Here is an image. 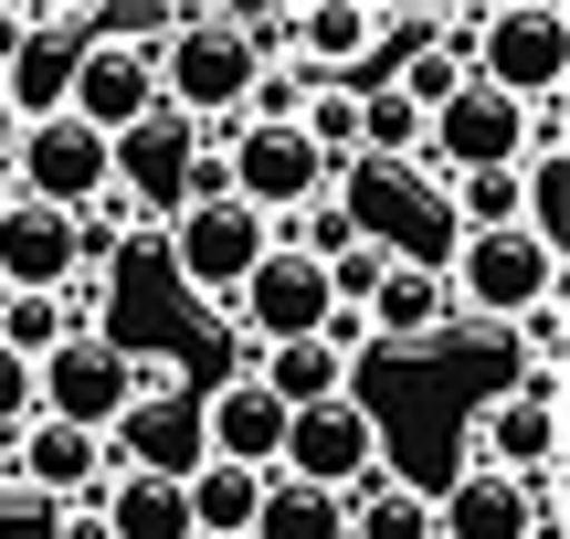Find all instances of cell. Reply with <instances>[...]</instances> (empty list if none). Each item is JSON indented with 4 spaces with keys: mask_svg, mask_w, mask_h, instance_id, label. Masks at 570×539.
I'll use <instances>...</instances> for the list:
<instances>
[{
    "mask_svg": "<svg viewBox=\"0 0 570 539\" xmlns=\"http://www.w3.org/2000/svg\"><path fill=\"white\" fill-rule=\"evenodd\" d=\"M0 539H63V508L32 498L21 477H0Z\"/></svg>",
    "mask_w": 570,
    "mask_h": 539,
    "instance_id": "cell-29",
    "label": "cell"
},
{
    "mask_svg": "<svg viewBox=\"0 0 570 539\" xmlns=\"http://www.w3.org/2000/svg\"><path fill=\"white\" fill-rule=\"evenodd\" d=\"M275 254V223H254L233 190H212V202L169 212V275H180L190 296H212V307H233L244 296V275Z\"/></svg>",
    "mask_w": 570,
    "mask_h": 539,
    "instance_id": "cell-8",
    "label": "cell"
},
{
    "mask_svg": "<svg viewBox=\"0 0 570 539\" xmlns=\"http://www.w3.org/2000/svg\"><path fill=\"white\" fill-rule=\"evenodd\" d=\"M148 63H159V106H169V117H190L212 148H223V127H244V96H254V75H265L223 11H180Z\"/></svg>",
    "mask_w": 570,
    "mask_h": 539,
    "instance_id": "cell-1",
    "label": "cell"
},
{
    "mask_svg": "<svg viewBox=\"0 0 570 539\" xmlns=\"http://www.w3.org/2000/svg\"><path fill=\"white\" fill-rule=\"evenodd\" d=\"M138 392H148V360H127L106 329H85V339H63L53 360H32V423H75V434H96V444Z\"/></svg>",
    "mask_w": 570,
    "mask_h": 539,
    "instance_id": "cell-4",
    "label": "cell"
},
{
    "mask_svg": "<svg viewBox=\"0 0 570 539\" xmlns=\"http://www.w3.org/2000/svg\"><path fill=\"white\" fill-rule=\"evenodd\" d=\"M391 96L412 106V117H433V106L465 96V53H444V42H412L402 63H391Z\"/></svg>",
    "mask_w": 570,
    "mask_h": 539,
    "instance_id": "cell-27",
    "label": "cell"
},
{
    "mask_svg": "<svg viewBox=\"0 0 570 539\" xmlns=\"http://www.w3.org/2000/svg\"><path fill=\"white\" fill-rule=\"evenodd\" d=\"M254 381H265L285 413H306V402H338L348 392V360L327 350V339H296V350H265V360H254Z\"/></svg>",
    "mask_w": 570,
    "mask_h": 539,
    "instance_id": "cell-25",
    "label": "cell"
},
{
    "mask_svg": "<svg viewBox=\"0 0 570 539\" xmlns=\"http://www.w3.org/2000/svg\"><path fill=\"white\" fill-rule=\"evenodd\" d=\"M11 477L32 487V498H53V508H96L106 487H117V465H106V444L75 434V423H21L11 434Z\"/></svg>",
    "mask_w": 570,
    "mask_h": 539,
    "instance_id": "cell-17",
    "label": "cell"
},
{
    "mask_svg": "<svg viewBox=\"0 0 570 539\" xmlns=\"http://www.w3.org/2000/svg\"><path fill=\"white\" fill-rule=\"evenodd\" d=\"M275 477L360 498L370 477H391V465H381V413H370L360 392H338V402H306V413H285V455H275Z\"/></svg>",
    "mask_w": 570,
    "mask_h": 539,
    "instance_id": "cell-9",
    "label": "cell"
},
{
    "mask_svg": "<svg viewBox=\"0 0 570 539\" xmlns=\"http://www.w3.org/2000/svg\"><path fill=\"white\" fill-rule=\"evenodd\" d=\"M180 498H190V539H244V529H254V498H265V477H244V465H190Z\"/></svg>",
    "mask_w": 570,
    "mask_h": 539,
    "instance_id": "cell-24",
    "label": "cell"
},
{
    "mask_svg": "<svg viewBox=\"0 0 570 539\" xmlns=\"http://www.w3.org/2000/svg\"><path fill=\"white\" fill-rule=\"evenodd\" d=\"M244 539H348V498H338V487L265 477V498H254V529H244Z\"/></svg>",
    "mask_w": 570,
    "mask_h": 539,
    "instance_id": "cell-23",
    "label": "cell"
},
{
    "mask_svg": "<svg viewBox=\"0 0 570 539\" xmlns=\"http://www.w3.org/2000/svg\"><path fill=\"white\" fill-rule=\"evenodd\" d=\"M0 477H11V434H0Z\"/></svg>",
    "mask_w": 570,
    "mask_h": 539,
    "instance_id": "cell-34",
    "label": "cell"
},
{
    "mask_svg": "<svg viewBox=\"0 0 570 539\" xmlns=\"http://www.w3.org/2000/svg\"><path fill=\"white\" fill-rule=\"evenodd\" d=\"M327 317H338V296H327V265L296 244H275L265 265L244 275V296H233V329H244V371L265 350H296V339H317Z\"/></svg>",
    "mask_w": 570,
    "mask_h": 539,
    "instance_id": "cell-10",
    "label": "cell"
},
{
    "mask_svg": "<svg viewBox=\"0 0 570 539\" xmlns=\"http://www.w3.org/2000/svg\"><path fill=\"white\" fill-rule=\"evenodd\" d=\"M21 32H32V0H0V63L21 53Z\"/></svg>",
    "mask_w": 570,
    "mask_h": 539,
    "instance_id": "cell-32",
    "label": "cell"
},
{
    "mask_svg": "<svg viewBox=\"0 0 570 539\" xmlns=\"http://www.w3.org/2000/svg\"><path fill=\"white\" fill-rule=\"evenodd\" d=\"M465 465L518 477V487L560 477V371H529V381H508V392L475 402V423H465Z\"/></svg>",
    "mask_w": 570,
    "mask_h": 539,
    "instance_id": "cell-7",
    "label": "cell"
},
{
    "mask_svg": "<svg viewBox=\"0 0 570 539\" xmlns=\"http://www.w3.org/2000/svg\"><path fill=\"white\" fill-rule=\"evenodd\" d=\"M0 286L11 296H63L75 286V212L0 202Z\"/></svg>",
    "mask_w": 570,
    "mask_h": 539,
    "instance_id": "cell-18",
    "label": "cell"
},
{
    "mask_svg": "<svg viewBox=\"0 0 570 539\" xmlns=\"http://www.w3.org/2000/svg\"><path fill=\"white\" fill-rule=\"evenodd\" d=\"M159 42H85L75 53V96H63V117L96 127V138H127L138 117H159Z\"/></svg>",
    "mask_w": 570,
    "mask_h": 539,
    "instance_id": "cell-13",
    "label": "cell"
},
{
    "mask_svg": "<svg viewBox=\"0 0 570 539\" xmlns=\"http://www.w3.org/2000/svg\"><path fill=\"white\" fill-rule=\"evenodd\" d=\"M11 202H42V212H96L106 202V138L75 117H42L11 138Z\"/></svg>",
    "mask_w": 570,
    "mask_h": 539,
    "instance_id": "cell-12",
    "label": "cell"
},
{
    "mask_svg": "<svg viewBox=\"0 0 570 539\" xmlns=\"http://www.w3.org/2000/svg\"><path fill=\"white\" fill-rule=\"evenodd\" d=\"M444 296H454V317L518 329L529 307H550V296H560V244H539L529 223L465 233V244H454V265H444Z\"/></svg>",
    "mask_w": 570,
    "mask_h": 539,
    "instance_id": "cell-2",
    "label": "cell"
},
{
    "mask_svg": "<svg viewBox=\"0 0 570 539\" xmlns=\"http://www.w3.org/2000/svg\"><path fill=\"white\" fill-rule=\"evenodd\" d=\"M423 148L454 169V180H465V169H518V159H529V106L487 96V85L465 75V96L423 117Z\"/></svg>",
    "mask_w": 570,
    "mask_h": 539,
    "instance_id": "cell-15",
    "label": "cell"
},
{
    "mask_svg": "<svg viewBox=\"0 0 570 539\" xmlns=\"http://www.w3.org/2000/svg\"><path fill=\"white\" fill-rule=\"evenodd\" d=\"M348 539H433V498L402 487V477H370L348 498Z\"/></svg>",
    "mask_w": 570,
    "mask_h": 539,
    "instance_id": "cell-26",
    "label": "cell"
},
{
    "mask_svg": "<svg viewBox=\"0 0 570 539\" xmlns=\"http://www.w3.org/2000/svg\"><path fill=\"white\" fill-rule=\"evenodd\" d=\"M518 339H529V371H560V350H570V317H560V296L518 317Z\"/></svg>",
    "mask_w": 570,
    "mask_h": 539,
    "instance_id": "cell-30",
    "label": "cell"
},
{
    "mask_svg": "<svg viewBox=\"0 0 570 539\" xmlns=\"http://www.w3.org/2000/svg\"><path fill=\"white\" fill-rule=\"evenodd\" d=\"M21 423H32V371L0 350V434H21Z\"/></svg>",
    "mask_w": 570,
    "mask_h": 539,
    "instance_id": "cell-31",
    "label": "cell"
},
{
    "mask_svg": "<svg viewBox=\"0 0 570 539\" xmlns=\"http://www.w3.org/2000/svg\"><path fill=\"white\" fill-rule=\"evenodd\" d=\"M202 159H212V138L159 106V117H138L127 138H106V190L127 202V223H169V212L202 202Z\"/></svg>",
    "mask_w": 570,
    "mask_h": 539,
    "instance_id": "cell-3",
    "label": "cell"
},
{
    "mask_svg": "<svg viewBox=\"0 0 570 539\" xmlns=\"http://www.w3.org/2000/svg\"><path fill=\"white\" fill-rule=\"evenodd\" d=\"M11 138H21V127H11V106H0V169H11Z\"/></svg>",
    "mask_w": 570,
    "mask_h": 539,
    "instance_id": "cell-33",
    "label": "cell"
},
{
    "mask_svg": "<svg viewBox=\"0 0 570 539\" xmlns=\"http://www.w3.org/2000/svg\"><path fill=\"white\" fill-rule=\"evenodd\" d=\"M433 539H539V508L518 477H487V465H465V477L433 498Z\"/></svg>",
    "mask_w": 570,
    "mask_h": 539,
    "instance_id": "cell-19",
    "label": "cell"
},
{
    "mask_svg": "<svg viewBox=\"0 0 570 539\" xmlns=\"http://www.w3.org/2000/svg\"><path fill=\"white\" fill-rule=\"evenodd\" d=\"M465 75L487 85V96H508V106H560V75H570V11H550V0L487 11V32H475Z\"/></svg>",
    "mask_w": 570,
    "mask_h": 539,
    "instance_id": "cell-6",
    "label": "cell"
},
{
    "mask_svg": "<svg viewBox=\"0 0 570 539\" xmlns=\"http://www.w3.org/2000/svg\"><path fill=\"white\" fill-rule=\"evenodd\" d=\"M106 465H117V477H169L180 487L190 465H202V392H180L169 371H148V392L106 423Z\"/></svg>",
    "mask_w": 570,
    "mask_h": 539,
    "instance_id": "cell-11",
    "label": "cell"
},
{
    "mask_svg": "<svg viewBox=\"0 0 570 539\" xmlns=\"http://www.w3.org/2000/svg\"><path fill=\"white\" fill-rule=\"evenodd\" d=\"M223 190L254 223H296V212L338 202V169H327L296 127H223Z\"/></svg>",
    "mask_w": 570,
    "mask_h": 539,
    "instance_id": "cell-5",
    "label": "cell"
},
{
    "mask_svg": "<svg viewBox=\"0 0 570 539\" xmlns=\"http://www.w3.org/2000/svg\"><path fill=\"white\" fill-rule=\"evenodd\" d=\"M381 275H391V254L370 244V233H360V244H338V254H327V296H338V307H370V286H381Z\"/></svg>",
    "mask_w": 570,
    "mask_h": 539,
    "instance_id": "cell-28",
    "label": "cell"
},
{
    "mask_svg": "<svg viewBox=\"0 0 570 539\" xmlns=\"http://www.w3.org/2000/svg\"><path fill=\"white\" fill-rule=\"evenodd\" d=\"M360 329L381 339V350H433V339L454 329V296H444V275H423V265H391L381 286H370Z\"/></svg>",
    "mask_w": 570,
    "mask_h": 539,
    "instance_id": "cell-20",
    "label": "cell"
},
{
    "mask_svg": "<svg viewBox=\"0 0 570 539\" xmlns=\"http://www.w3.org/2000/svg\"><path fill=\"white\" fill-rule=\"evenodd\" d=\"M370 42H381V11H370V0H306V11H296V63L327 75V85H338Z\"/></svg>",
    "mask_w": 570,
    "mask_h": 539,
    "instance_id": "cell-21",
    "label": "cell"
},
{
    "mask_svg": "<svg viewBox=\"0 0 570 539\" xmlns=\"http://www.w3.org/2000/svg\"><path fill=\"white\" fill-rule=\"evenodd\" d=\"M285 455V402L265 392V381H212L202 392V465H244V477H275Z\"/></svg>",
    "mask_w": 570,
    "mask_h": 539,
    "instance_id": "cell-16",
    "label": "cell"
},
{
    "mask_svg": "<svg viewBox=\"0 0 570 539\" xmlns=\"http://www.w3.org/2000/svg\"><path fill=\"white\" fill-rule=\"evenodd\" d=\"M96 529L106 539H190V498L169 477H117L96 498Z\"/></svg>",
    "mask_w": 570,
    "mask_h": 539,
    "instance_id": "cell-22",
    "label": "cell"
},
{
    "mask_svg": "<svg viewBox=\"0 0 570 539\" xmlns=\"http://www.w3.org/2000/svg\"><path fill=\"white\" fill-rule=\"evenodd\" d=\"M85 32H96V11H32L21 53L0 63V106H11V127H42V117H63V96H75V53H85Z\"/></svg>",
    "mask_w": 570,
    "mask_h": 539,
    "instance_id": "cell-14",
    "label": "cell"
}]
</instances>
